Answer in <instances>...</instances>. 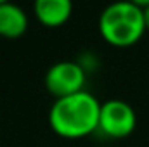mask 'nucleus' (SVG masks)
I'll return each instance as SVG.
<instances>
[{
  "instance_id": "1",
  "label": "nucleus",
  "mask_w": 149,
  "mask_h": 147,
  "mask_svg": "<svg viewBox=\"0 0 149 147\" xmlns=\"http://www.w3.org/2000/svg\"><path fill=\"white\" fill-rule=\"evenodd\" d=\"M101 106L87 90L56 99L49 111V125L63 139H83L97 132Z\"/></svg>"
},
{
  "instance_id": "2",
  "label": "nucleus",
  "mask_w": 149,
  "mask_h": 147,
  "mask_svg": "<svg viewBox=\"0 0 149 147\" xmlns=\"http://www.w3.org/2000/svg\"><path fill=\"white\" fill-rule=\"evenodd\" d=\"M141 2H116L108 5L99 17V33L106 43L118 49L135 45L146 33Z\"/></svg>"
},
{
  "instance_id": "3",
  "label": "nucleus",
  "mask_w": 149,
  "mask_h": 147,
  "mask_svg": "<svg viewBox=\"0 0 149 147\" xmlns=\"http://www.w3.org/2000/svg\"><path fill=\"white\" fill-rule=\"evenodd\" d=\"M137 126L135 109L121 99H109L102 102L99 114V132L108 139H127Z\"/></svg>"
},
{
  "instance_id": "4",
  "label": "nucleus",
  "mask_w": 149,
  "mask_h": 147,
  "mask_svg": "<svg viewBox=\"0 0 149 147\" xmlns=\"http://www.w3.org/2000/svg\"><path fill=\"white\" fill-rule=\"evenodd\" d=\"M87 73L80 62L74 61H61L52 64L43 78L45 88L56 99H63L68 95H74L83 92Z\"/></svg>"
},
{
  "instance_id": "5",
  "label": "nucleus",
  "mask_w": 149,
  "mask_h": 147,
  "mask_svg": "<svg viewBox=\"0 0 149 147\" xmlns=\"http://www.w3.org/2000/svg\"><path fill=\"white\" fill-rule=\"evenodd\" d=\"M33 12L38 23L45 28H59L71 17L73 3L70 0H37Z\"/></svg>"
},
{
  "instance_id": "6",
  "label": "nucleus",
  "mask_w": 149,
  "mask_h": 147,
  "mask_svg": "<svg viewBox=\"0 0 149 147\" xmlns=\"http://www.w3.org/2000/svg\"><path fill=\"white\" fill-rule=\"evenodd\" d=\"M28 24V14L23 7L12 2H0V37L9 40L23 37Z\"/></svg>"
},
{
  "instance_id": "7",
  "label": "nucleus",
  "mask_w": 149,
  "mask_h": 147,
  "mask_svg": "<svg viewBox=\"0 0 149 147\" xmlns=\"http://www.w3.org/2000/svg\"><path fill=\"white\" fill-rule=\"evenodd\" d=\"M142 10H144V23H146V30L149 31V0L148 2H141Z\"/></svg>"
}]
</instances>
